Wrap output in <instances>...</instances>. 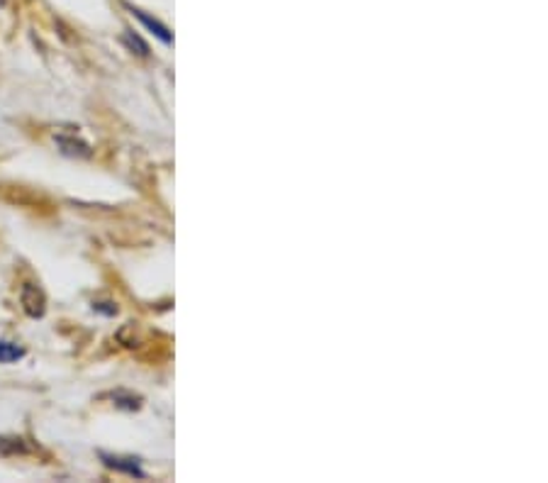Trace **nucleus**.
<instances>
[{
  "mask_svg": "<svg viewBox=\"0 0 548 483\" xmlns=\"http://www.w3.org/2000/svg\"><path fill=\"white\" fill-rule=\"evenodd\" d=\"M25 356V349H22L18 342H8V340H0V364H12Z\"/></svg>",
  "mask_w": 548,
  "mask_h": 483,
  "instance_id": "nucleus-7",
  "label": "nucleus"
},
{
  "mask_svg": "<svg viewBox=\"0 0 548 483\" xmlns=\"http://www.w3.org/2000/svg\"><path fill=\"white\" fill-rule=\"evenodd\" d=\"M32 452H34V447L25 437L0 434V456H27Z\"/></svg>",
  "mask_w": 548,
  "mask_h": 483,
  "instance_id": "nucleus-2",
  "label": "nucleus"
},
{
  "mask_svg": "<svg viewBox=\"0 0 548 483\" xmlns=\"http://www.w3.org/2000/svg\"><path fill=\"white\" fill-rule=\"evenodd\" d=\"M93 310L105 312V315H115V312H118V305H112V303H93Z\"/></svg>",
  "mask_w": 548,
  "mask_h": 483,
  "instance_id": "nucleus-9",
  "label": "nucleus"
},
{
  "mask_svg": "<svg viewBox=\"0 0 548 483\" xmlns=\"http://www.w3.org/2000/svg\"><path fill=\"white\" fill-rule=\"evenodd\" d=\"M110 401L115 402L118 408H122V410H140L141 408L140 395H134V393H130V391L110 393Z\"/></svg>",
  "mask_w": 548,
  "mask_h": 483,
  "instance_id": "nucleus-6",
  "label": "nucleus"
},
{
  "mask_svg": "<svg viewBox=\"0 0 548 483\" xmlns=\"http://www.w3.org/2000/svg\"><path fill=\"white\" fill-rule=\"evenodd\" d=\"M100 459L105 462V466L115 469V472L127 473V476H137V479H144L147 473L140 469V462L137 459H130V456H115V454L100 452Z\"/></svg>",
  "mask_w": 548,
  "mask_h": 483,
  "instance_id": "nucleus-3",
  "label": "nucleus"
},
{
  "mask_svg": "<svg viewBox=\"0 0 548 483\" xmlns=\"http://www.w3.org/2000/svg\"><path fill=\"white\" fill-rule=\"evenodd\" d=\"M57 144H59V150L66 154V157H79V159H88L90 157V147L86 144L83 140H76L73 134L66 137V134H59L57 137Z\"/></svg>",
  "mask_w": 548,
  "mask_h": 483,
  "instance_id": "nucleus-4",
  "label": "nucleus"
},
{
  "mask_svg": "<svg viewBox=\"0 0 548 483\" xmlns=\"http://www.w3.org/2000/svg\"><path fill=\"white\" fill-rule=\"evenodd\" d=\"M20 303L30 318H42V315L47 312V295H44V291H42L40 286H34V283H25V286H22Z\"/></svg>",
  "mask_w": 548,
  "mask_h": 483,
  "instance_id": "nucleus-1",
  "label": "nucleus"
},
{
  "mask_svg": "<svg viewBox=\"0 0 548 483\" xmlns=\"http://www.w3.org/2000/svg\"><path fill=\"white\" fill-rule=\"evenodd\" d=\"M125 44L130 47V50H137L140 57H149V47L141 42V37H137L134 32H125Z\"/></svg>",
  "mask_w": 548,
  "mask_h": 483,
  "instance_id": "nucleus-8",
  "label": "nucleus"
},
{
  "mask_svg": "<svg viewBox=\"0 0 548 483\" xmlns=\"http://www.w3.org/2000/svg\"><path fill=\"white\" fill-rule=\"evenodd\" d=\"M132 15H134L137 20H141V25H147V27H149V30L154 32V34H156L164 44H171V42H173V37H171V32L166 25H161L159 20H151L149 15H144L141 11H134V8H132Z\"/></svg>",
  "mask_w": 548,
  "mask_h": 483,
  "instance_id": "nucleus-5",
  "label": "nucleus"
}]
</instances>
